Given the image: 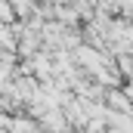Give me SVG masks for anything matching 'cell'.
I'll use <instances>...</instances> for the list:
<instances>
[{
	"label": "cell",
	"mask_w": 133,
	"mask_h": 133,
	"mask_svg": "<svg viewBox=\"0 0 133 133\" xmlns=\"http://www.w3.org/2000/svg\"><path fill=\"white\" fill-rule=\"evenodd\" d=\"M34 130H37V127H34V121L28 118V115H25V118L16 115V118L9 121V133H34Z\"/></svg>",
	"instance_id": "1"
},
{
	"label": "cell",
	"mask_w": 133,
	"mask_h": 133,
	"mask_svg": "<svg viewBox=\"0 0 133 133\" xmlns=\"http://www.w3.org/2000/svg\"><path fill=\"white\" fill-rule=\"evenodd\" d=\"M12 12H19V16H28V12H34V6H31V3H16V6H12Z\"/></svg>",
	"instance_id": "2"
}]
</instances>
